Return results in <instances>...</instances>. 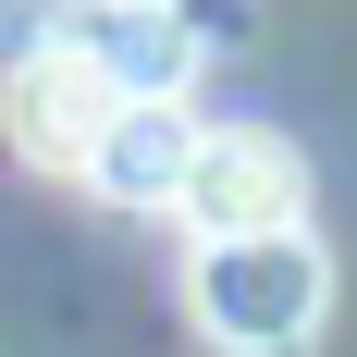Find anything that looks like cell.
<instances>
[{"mask_svg": "<svg viewBox=\"0 0 357 357\" xmlns=\"http://www.w3.org/2000/svg\"><path fill=\"white\" fill-rule=\"evenodd\" d=\"M185 308L222 357H308L333 321V259L308 222H271V234H197L185 259Z\"/></svg>", "mask_w": 357, "mask_h": 357, "instance_id": "6da1fadb", "label": "cell"}, {"mask_svg": "<svg viewBox=\"0 0 357 357\" xmlns=\"http://www.w3.org/2000/svg\"><path fill=\"white\" fill-rule=\"evenodd\" d=\"M173 210L197 222V234L308 222V160H296V136H271V123H197V148H185V173H173Z\"/></svg>", "mask_w": 357, "mask_h": 357, "instance_id": "7a4b0ae2", "label": "cell"}, {"mask_svg": "<svg viewBox=\"0 0 357 357\" xmlns=\"http://www.w3.org/2000/svg\"><path fill=\"white\" fill-rule=\"evenodd\" d=\"M50 37L86 74H111V99H185V74H197L185 0H50Z\"/></svg>", "mask_w": 357, "mask_h": 357, "instance_id": "3957f363", "label": "cell"}, {"mask_svg": "<svg viewBox=\"0 0 357 357\" xmlns=\"http://www.w3.org/2000/svg\"><path fill=\"white\" fill-rule=\"evenodd\" d=\"M111 74H86L62 50V37H37V50H13L0 62V136H13V160H37V173H86V148H99V123H111Z\"/></svg>", "mask_w": 357, "mask_h": 357, "instance_id": "277c9868", "label": "cell"}, {"mask_svg": "<svg viewBox=\"0 0 357 357\" xmlns=\"http://www.w3.org/2000/svg\"><path fill=\"white\" fill-rule=\"evenodd\" d=\"M185 148H197V111L185 99H123L99 123V148H86V197H111V210H173V173H185Z\"/></svg>", "mask_w": 357, "mask_h": 357, "instance_id": "5b68a950", "label": "cell"}]
</instances>
